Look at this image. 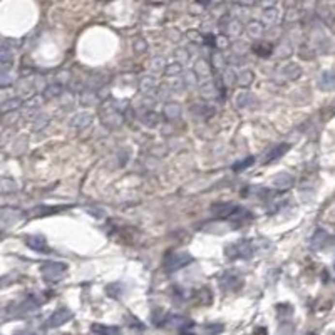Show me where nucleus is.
<instances>
[{"instance_id": "28", "label": "nucleus", "mask_w": 335, "mask_h": 335, "mask_svg": "<svg viewBox=\"0 0 335 335\" xmlns=\"http://www.w3.org/2000/svg\"><path fill=\"white\" fill-rule=\"evenodd\" d=\"M161 121L158 112H152V111H148L146 114H143V122L146 124L148 127H156Z\"/></svg>"}, {"instance_id": "39", "label": "nucleus", "mask_w": 335, "mask_h": 335, "mask_svg": "<svg viewBox=\"0 0 335 335\" xmlns=\"http://www.w3.org/2000/svg\"><path fill=\"white\" fill-rule=\"evenodd\" d=\"M211 61H213V64H214V67H223L225 65V57H223V54H220V52H216V54H213V57H211Z\"/></svg>"}, {"instance_id": "9", "label": "nucleus", "mask_w": 335, "mask_h": 335, "mask_svg": "<svg viewBox=\"0 0 335 335\" xmlns=\"http://www.w3.org/2000/svg\"><path fill=\"white\" fill-rule=\"evenodd\" d=\"M330 242V235L325 230H317L310 240V245L314 250H323Z\"/></svg>"}, {"instance_id": "23", "label": "nucleus", "mask_w": 335, "mask_h": 335, "mask_svg": "<svg viewBox=\"0 0 335 335\" xmlns=\"http://www.w3.org/2000/svg\"><path fill=\"white\" fill-rule=\"evenodd\" d=\"M15 82V76L10 72V69H0V87H9Z\"/></svg>"}, {"instance_id": "34", "label": "nucleus", "mask_w": 335, "mask_h": 335, "mask_svg": "<svg viewBox=\"0 0 335 335\" xmlns=\"http://www.w3.org/2000/svg\"><path fill=\"white\" fill-rule=\"evenodd\" d=\"M205 332L206 335H218L223 332V325L221 323H210V325H205Z\"/></svg>"}, {"instance_id": "35", "label": "nucleus", "mask_w": 335, "mask_h": 335, "mask_svg": "<svg viewBox=\"0 0 335 335\" xmlns=\"http://www.w3.org/2000/svg\"><path fill=\"white\" fill-rule=\"evenodd\" d=\"M42 101H44V97H41V96L32 97V99H29L27 103H25V109H37V107H41Z\"/></svg>"}, {"instance_id": "4", "label": "nucleus", "mask_w": 335, "mask_h": 335, "mask_svg": "<svg viewBox=\"0 0 335 335\" xmlns=\"http://www.w3.org/2000/svg\"><path fill=\"white\" fill-rule=\"evenodd\" d=\"M101 119H103L104 126H107V127H118L122 124V114L119 111H116V107L111 104H107L104 107V112H103V116H101Z\"/></svg>"}, {"instance_id": "21", "label": "nucleus", "mask_w": 335, "mask_h": 335, "mask_svg": "<svg viewBox=\"0 0 335 335\" xmlns=\"http://www.w3.org/2000/svg\"><path fill=\"white\" fill-rule=\"evenodd\" d=\"M92 332L96 335H118L119 329L118 327H109V325H101V323H94Z\"/></svg>"}, {"instance_id": "38", "label": "nucleus", "mask_w": 335, "mask_h": 335, "mask_svg": "<svg viewBox=\"0 0 335 335\" xmlns=\"http://www.w3.org/2000/svg\"><path fill=\"white\" fill-rule=\"evenodd\" d=\"M134 49H136L137 54H143L148 50V42L143 41V39H137L136 42H134Z\"/></svg>"}, {"instance_id": "36", "label": "nucleus", "mask_w": 335, "mask_h": 335, "mask_svg": "<svg viewBox=\"0 0 335 335\" xmlns=\"http://www.w3.org/2000/svg\"><path fill=\"white\" fill-rule=\"evenodd\" d=\"M181 77H183V81H184V86H195V84H196V74H195V72L188 71V72H184Z\"/></svg>"}, {"instance_id": "2", "label": "nucleus", "mask_w": 335, "mask_h": 335, "mask_svg": "<svg viewBox=\"0 0 335 335\" xmlns=\"http://www.w3.org/2000/svg\"><path fill=\"white\" fill-rule=\"evenodd\" d=\"M41 272L47 282H59L64 276V273L67 272V265L61 263V261H47L42 265Z\"/></svg>"}, {"instance_id": "25", "label": "nucleus", "mask_w": 335, "mask_h": 335, "mask_svg": "<svg viewBox=\"0 0 335 335\" xmlns=\"http://www.w3.org/2000/svg\"><path fill=\"white\" fill-rule=\"evenodd\" d=\"M201 96L205 97V99H214L216 97V94H218V91H216V86H214L213 82H206V84H203L201 86Z\"/></svg>"}, {"instance_id": "22", "label": "nucleus", "mask_w": 335, "mask_h": 335, "mask_svg": "<svg viewBox=\"0 0 335 335\" xmlns=\"http://www.w3.org/2000/svg\"><path fill=\"white\" fill-rule=\"evenodd\" d=\"M79 103H81L82 106H96L97 103H99V96H97L96 92H92V91H86V92L81 94Z\"/></svg>"}, {"instance_id": "16", "label": "nucleus", "mask_w": 335, "mask_h": 335, "mask_svg": "<svg viewBox=\"0 0 335 335\" xmlns=\"http://www.w3.org/2000/svg\"><path fill=\"white\" fill-rule=\"evenodd\" d=\"M64 94V86L62 84H49L44 89V99H56V97L62 96Z\"/></svg>"}, {"instance_id": "7", "label": "nucleus", "mask_w": 335, "mask_h": 335, "mask_svg": "<svg viewBox=\"0 0 335 335\" xmlns=\"http://www.w3.org/2000/svg\"><path fill=\"white\" fill-rule=\"evenodd\" d=\"M255 103H257V97L250 92V91H240V92L235 94V106L240 109H246V107H255Z\"/></svg>"}, {"instance_id": "41", "label": "nucleus", "mask_w": 335, "mask_h": 335, "mask_svg": "<svg viewBox=\"0 0 335 335\" xmlns=\"http://www.w3.org/2000/svg\"><path fill=\"white\" fill-rule=\"evenodd\" d=\"M223 82L227 84V86H231V84H235V79H236V76L233 74L231 71H225V74H223Z\"/></svg>"}, {"instance_id": "26", "label": "nucleus", "mask_w": 335, "mask_h": 335, "mask_svg": "<svg viewBox=\"0 0 335 335\" xmlns=\"http://www.w3.org/2000/svg\"><path fill=\"white\" fill-rule=\"evenodd\" d=\"M195 74L199 76V77H208V76H210V64L206 62V61H203V59L196 61Z\"/></svg>"}, {"instance_id": "5", "label": "nucleus", "mask_w": 335, "mask_h": 335, "mask_svg": "<svg viewBox=\"0 0 335 335\" xmlns=\"http://www.w3.org/2000/svg\"><path fill=\"white\" fill-rule=\"evenodd\" d=\"M71 319H72V312L69 310V308H57V310L49 317V320H47V327H49V329H57V327L67 323Z\"/></svg>"}, {"instance_id": "29", "label": "nucleus", "mask_w": 335, "mask_h": 335, "mask_svg": "<svg viewBox=\"0 0 335 335\" xmlns=\"http://www.w3.org/2000/svg\"><path fill=\"white\" fill-rule=\"evenodd\" d=\"M181 72H183V65L180 62H173L165 67V74L168 77H178V76H181Z\"/></svg>"}, {"instance_id": "15", "label": "nucleus", "mask_w": 335, "mask_h": 335, "mask_svg": "<svg viewBox=\"0 0 335 335\" xmlns=\"http://www.w3.org/2000/svg\"><path fill=\"white\" fill-rule=\"evenodd\" d=\"M27 246L35 251H47V242L42 235H32L27 238Z\"/></svg>"}, {"instance_id": "20", "label": "nucleus", "mask_w": 335, "mask_h": 335, "mask_svg": "<svg viewBox=\"0 0 335 335\" xmlns=\"http://www.w3.org/2000/svg\"><path fill=\"white\" fill-rule=\"evenodd\" d=\"M193 112V118H203V119H208L214 114V109L210 107L208 104H203V106H193L191 107Z\"/></svg>"}, {"instance_id": "24", "label": "nucleus", "mask_w": 335, "mask_h": 335, "mask_svg": "<svg viewBox=\"0 0 335 335\" xmlns=\"http://www.w3.org/2000/svg\"><path fill=\"white\" fill-rule=\"evenodd\" d=\"M165 116L168 119H176L181 116V107L176 103H168L165 106Z\"/></svg>"}, {"instance_id": "10", "label": "nucleus", "mask_w": 335, "mask_h": 335, "mask_svg": "<svg viewBox=\"0 0 335 335\" xmlns=\"http://www.w3.org/2000/svg\"><path fill=\"white\" fill-rule=\"evenodd\" d=\"M235 208L236 206L231 205V203H214L211 206V214L216 218H230V214Z\"/></svg>"}, {"instance_id": "30", "label": "nucleus", "mask_w": 335, "mask_h": 335, "mask_svg": "<svg viewBox=\"0 0 335 335\" xmlns=\"http://www.w3.org/2000/svg\"><path fill=\"white\" fill-rule=\"evenodd\" d=\"M253 163H255V158H253V156H248V158H245V159H242V161L235 163V165H233V171H235V173H242V171L248 169V168L253 165Z\"/></svg>"}, {"instance_id": "8", "label": "nucleus", "mask_w": 335, "mask_h": 335, "mask_svg": "<svg viewBox=\"0 0 335 335\" xmlns=\"http://www.w3.org/2000/svg\"><path fill=\"white\" fill-rule=\"evenodd\" d=\"M230 220H231L233 227H242V225H246L251 220V213L248 210L236 206V208L233 210V213L230 214Z\"/></svg>"}, {"instance_id": "1", "label": "nucleus", "mask_w": 335, "mask_h": 335, "mask_svg": "<svg viewBox=\"0 0 335 335\" xmlns=\"http://www.w3.org/2000/svg\"><path fill=\"white\" fill-rule=\"evenodd\" d=\"M255 250H257L255 242H250V240H240V242L227 246L225 255H227L228 258H231V260H235V258H250L251 255L255 253Z\"/></svg>"}, {"instance_id": "13", "label": "nucleus", "mask_w": 335, "mask_h": 335, "mask_svg": "<svg viewBox=\"0 0 335 335\" xmlns=\"http://www.w3.org/2000/svg\"><path fill=\"white\" fill-rule=\"evenodd\" d=\"M272 183H273V186H275L276 189H289V188L293 186L295 180H293L292 174H289V173H280V174H276V176L273 178Z\"/></svg>"}, {"instance_id": "18", "label": "nucleus", "mask_w": 335, "mask_h": 335, "mask_svg": "<svg viewBox=\"0 0 335 335\" xmlns=\"http://www.w3.org/2000/svg\"><path fill=\"white\" fill-rule=\"evenodd\" d=\"M139 89L143 94H146V96H149V94H152L156 91V79L154 76H144L143 79L139 81Z\"/></svg>"}, {"instance_id": "33", "label": "nucleus", "mask_w": 335, "mask_h": 335, "mask_svg": "<svg viewBox=\"0 0 335 335\" xmlns=\"http://www.w3.org/2000/svg\"><path fill=\"white\" fill-rule=\"evenodd\" d=\"M169 87L171 89H174V91H181V89H184V81H183V77L181 76H178V77H169Z\"/></svg>"}, {"instance_id": "14", "label": "nucleus", "mask_w": 335, "mask_h": 335, "mask_svg": "<svg viewBox=\"0 0 335 335\" xmlns=\"http://www.w3.org/2000/svg\"><path fill=\"white\" fill-rule=\"evenodd\" d=\"M319 87L322 91H335V72L325 71L319 77Z\"/></svg>"}, {"instance_id": "31", "label": "nucleus", "mask_w": 335, "mask_h": 335, "mask_svg": "<svg viewBox=\"0 0 335 335\" xmlns=\"http://www.w3.org/2000/svg\"><path fill=\"white\" fill-rule=\"evenodd\" d=\"M165 67H166V62L163 57H154V59L151 61V64H149V69H151V72H154V74L165 72Z\"/></svg>"}, {"instance_id": "45", "label": "nucleus", "mask_w": 335, "mask_h": 335, "mask_svg": "<svg viewBox=\"0 0 335 335\" xmlns=\"http://www.w3.org/2000/svg\"><path fill=\"white\" fill-rule=\"evenodd\" d=\"M334 273H335V265H334Z\"/></svg>"}, {"instance_id": "32", "label": "nucleus", "mask_w": 335, "mask_h": 335, "mask_svg": "<svg viewBox=\"0 0 335 335\" xmlns=\"http://www.w3.org/2000/svg\"><path fill=\"white\" fill-rule=\"evenodd\" d=\"M20 103H22V101L19 99V97H14V99H7V101H3L2 109H3V111H12V109L19 107Z\"/></svg>"}, {"instance_id": "44", "label": "nucleus", "mask_w": 335, "mask_h": 335, "mask_svg": "<svg viewBox=\"0 0 335 335\" xmlns=\"http://www.w3.org/2000/svg\"><path fill=\"white\" fill-rule=\"evenodd\" d=\"M255 335H267V329H257Z\"/></svg>"}, {"instance_id": "6", "label": "nucleus", "mask_w": 335, "mask_h": 335, "mask_svg": "<svg viewBox=\"0 0 335 335\" xmlns=\"http://www.w3.org/2000/svg\"><path fill=\"white\" fill-rule=\"evenodd\" d=\"M220 285L223 290H230V292H236V290H240L243 287V278L238 275V273H225L223 276H221L220 280Z\"/></svg>"}, {"instance_id": "3", "label": "nucleus", "mask_w": 335, "mask_h": 335, "mask_svg": "<svg viewBox=\"0 0 335 335\" xmlns=\"http://www.w3.org/2000/svg\"><path fill=\"white\" fill-rule=\"evenodd\" d=\"M193 261V257L186 251H176V253H169L165 260V268L166 272H176L180 268L186 267L188 263Z\"/></svg>"}, {"instance_id": "40", "label": "nucleus", "mask_w": 335, "mask_h": 335, "mask_svg": "<svg viewBox=\"0 0 335 335\" xmlns=\"http://www.w3.org/2000/svg\"><path fill=\"white\" fill-rule=\"evenodd\" d=\"M189 61V54L186 52L184 49H180V50H176V62H188Z\"/></svg>"}, {"instance_id": "19", "label": "nucleus", "mask_w": 335, "mask_h": 335, "mask_svg": "<svg viewBox=\"0 0 335 335\" xmlns=\"http://www.w3.org/2000/svg\"><path fill=\"white\" fill-rule=\"evenodd\" d=\"M255 79V74L250 71V69H243V71L238 72V76H236L235 79V84H238L240 87H248L251 82H253Z\"/></svg>"}, {"instance_id": "42", "label": "nucleus", "mask_w": 335, "mask_h": 335, "mask_svg": "<svg viewBox=\"0 0 335 335\" xmlns=\"http://www.w3.org/2000/svg\"><path fill=\"white\" fill-rule=\"evenodd\" d=\"M248 32H250V35H260L261 29H260V25H257V24H251L250 27H248Z\"/></svg>"}, {"instance_id": "37", "label": "nucleus", "mask_w": 335, "mask_h": 335, "mask_svg": "<svg viewBox=\"0 0 335 335\" xmlns=\"http://www.w3.org/2000/svg\"><path fill=\"white\" fill-rule=\"evenodd\" d=\"M69 81H71V72H69V71H61L59 74H57V84H62V86H65Z\"/></svg>"}, {"instance_id": "12", "label": "nucleus", "mask_w": 335, "mask_h": 335, "mask_svg": "<svg viewBox=\"0 0 335 335\" xmlns=\"http://www.w3.org/2000/svg\"><path fill=\"white\" fill-rule=\"evenodd\" d=\"M92 122V114H89V112H79V114H76L74 118L71 119V127L72 129H84V127H87Z\"/></svg>"}, {"instance_id": "11", "label": "nucleus", "mask_w": 335, "mask_h": 335, "mask_svg": "<svg viewBox=\"0 0 335 335\" xmlns=\"http://www.w3.org/2000/svg\"><path fill=\"white\" fill-rule=\"evenodd\" d=\"M290 149V144L289 143H282V144H276L275 148L272 149V151H268L267 158L263 159L265 165H268V163H273L276 161V159H280L282 156H285V152Z\"/></svg>"}, {"instance_id": "43", "label": "nucleus", "mask_w": 335, "mask_h": 335, "mask_svg": "<svg viewBox=\"0 0 335 335\" xmlns=\"http://www.w3.org/2000/svg\"><path fill=\"white\" fill-rule=\"evenodd\" d=\"M47 122H49V119H47V118H44V119H41V121H39V122H35V124H34V129H35V131L42 129V127H44V126H46V124H47Z\"/></svg>"}, {"instance_id": "17", "label": "nucleus", "mask_w": 335, "mask_h": 335, "mask_svg": "<svg viewBox=\"0 0 335 335\" xmlns=\"http://www.w3.org/2000/svg\"><path fill=\"white\" fill-rule=\"evenodd\" d=\"M282 74L285 76L287 79H290V81H293V79H298L300 77V74H302V69H300V65L298 64H295V62H289V64H285L282 67Z\"/></svg>"}, {"instance_id": "27", "label": "nucleus", "mask_w": 335, "mask_h": 335, "mask_svg": "<svg viewBox=\"0 0 335 335\" xmlns=\"http://www.w3.org/2000/svg\"><path fill=\"white\" fill-rule=\"evenodd\" d=\"M253 52L260 57H268L272 54V46L267 42H258L253 46Z\"/></svg>"}]
</instances>
